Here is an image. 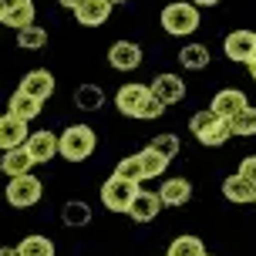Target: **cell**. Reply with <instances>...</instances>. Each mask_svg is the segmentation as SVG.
<instances>
[{"label": "cell", "mask_w": 256, "mask_h": 256, "mask_svg": "<svg viewBox=\"0 0 256 256\" xmlns=\"http://www.w3.org/2000/svg\"><path fill=\"white\" fill-rule=\"evenodd\" d=\"M246 104H250V102H246L243 91L222 88V91H216V98H212V104H209V108H212L219 118H232L236 112H240V108H246Z\"/></svg>", "instance_id": "16"}, {"label": "cell", "mask_w": 256, "mask_h": 256, "mask_svg": "<svg viewBox=\"0 0 256 256\" xmlns=\"http://www.w3.org/2000/svg\"><path fill=\"white\" fill-rule=\"evenodd\" d=\"M0 256H20V253H17V246H0Z\"/></svg>", "instance_id": "33"}, {"label": "cell", "mask_w": 256, "mask_h": 256, "mask_svg": "<svg viewBox=\"0 0 256 256\" xmlns=\"http://www.w3.org/2000/svg\"><path fill=\"white\" fill-rule=\"evenodd\" d=\"M40 192H44V186H40V179L34 176V172L14 176V179L7 182V202L17 206V209H27V206L40 202Z\"/></svg>", "instance_id": "5"}, {"label": "cell", "mask_w": 256, "mask_h": 256, "mask_svg": "<svg viewBox=\"0 0 256 256\" xmlns=\"http://www.w3.org/2000/svg\"><path fill=\"white\" fill-rule=\"evenodd\" d=\"M0 24H7V27H14V30H20V27H30L34 24V0H20L17 7H14Z\"/></svg>", "instance_id": "26"}, {"label": "cell", "mask_w": 256, "mask_h": 256, "mask_svg": "<svg viewBox=\"0 0 256 256\" xmlns=\"http://www.w3.org/2000/svg\"><path fill=\"white\" fill-rule=\"evenodd\" d=\"M0 168L7 172V176H27L30 168H34V158H30V152H27V145H17V148H7L4 152V158H0Z\"/></svg>", "instance_id": "17"}, {"label": "cell", "mask_w": 256, "mask_h": 256, "mask_svg": "<svg viewBox=\"0 0 256 256\" xmlns=\"http://www.w3.org/2000/svg\"><path fill=\"white\" fill-rule=\"evenodd\" d=\"M148 94H152L155 102L168 108V104H179L186 98V81L179 74H158L152 78V84H148Z\"/></svg>", "instance_id": "8"}, {"label": "cell", "mask_w": 256, "mask_h": 256, "mask_svg": "<svg viewBox=\"0 0 256 256\" xmlns=\"http://www.w3.org/2000/svg\"><path fill=\"white\" fill-rule=\"evenodd\" d=\"M17 4H20V0H0V20H4V17H7V14H10Z\"/></svg>", "instance_id": "32"}, {"label": "cell", "mask_w": 256, "mask_h": 256, "mask_svg": "<svg viewBox=\"0 0 256 256\" xmlns=\"http://www.w3.org/2000/svg\"><path fill=\"white\" fill-rule=\"evenodd\" d=\"M115 108L125 118H142V122H152V118H158L166 112V108L148 94V84H122L118 94H115Z\"/></svg>", "instance_id": "1"}, {"label": "cell", "mask_w": 256, "mask_h": 256, "mask_svg": "<svg viewBox=\"0 0 256 256\" xmlns=\"http://www.w3.org/2000/svg\"><path fill=\"white\" fill-rule=\"evenodd\" d=\"M20 91L30 94V98H38V102H48L54 94V74L44 71V68H34V71H27L20 78Z\"/></svg>", "instance_id": "11"}, {"label": "cell", "mask_w": 256, "mask_h": 256, "mask_svg": "<svg viewBox=\"0 0 256 256\" xmlns=\"http://www.w3.org/2000/svg\"><path fill=\"white\" fill-rule=\"evenodd\" d=\"M138 155V166H142V182L145 179H158L162 172H166V166H168V158H162V155L155 152V148H142V152H135Z\"/></svg>", "instance_id": "20"}, {"label": "cell", "mask_w": 256, "mask_h": 256, "mask_svg": "<svg viewBox=\"0 0 256 256\" xmlns=\"http://www.w3.org/2000/svg\"><path fill=\"white\" fill-rule=\"evenodd\" d=\"M179 64L186 71H202V68H209V48L206 44H186L179 51Z\"/></svg>", "instance_id": "21"}, {"label": "cell", "mask_w": 256, "mask_h": 256, "mask_svg": "<svg viewBox=\"0 0 256 256\" xmlns=\"http://www.w3.org/2000/svg\"><path fill=\"white\" fill-rule=\"evenodd\" d=\"M246 68H250V78L256 81V61H253V64H246Z\"/></svg>", "instance_id": "36"}, {"label": "cell", "mask_w": 256, "mask_h": 256, "mask_svg": "<svg viewBox=\"0 0 256 256\" xmlns=\"http://www.w3.org/2000/svg\"><path fill=\"white\" fill-rule=\"evenodd\" d=\"M222 196L236 206H250V202H256V186L250 179H243L240 172H232V176L222 179Z\"/></svg>", "instance_id": "15"}, {"label": "cell", "mask_w": 256, "mask_h": 256, "mask_svg": "<svg viewBox=\"0 0 256 256\" xmlns=\"http://www.w3.org/2000/svg\"><path fill=\"white\" fill-rule=\"evenodd\" d=\"M17 253L20 256H54V243L48 240V236H40V232H30V236L20 240Z\"/></svg>", "instance_id": "23"}, {"label": "cell", "mask_w": 256, "mask_h": 256, "mask_svg": "<svg viewBox=\"0 0 256 256\" xmlns=\"http://www.w3.org/2000/svg\"><path fill=\"white\" fill-rule=\"evenodd\" d=\"M94 128L91 125H68L58 135V155H64L68 162H84L91 152H94Z\"/></svg>", "instance_id": "2"}, {"label": "cell", "mask_w": 256, "mask_h": 256, "mask_svg": "<svg viewBox=\"0 0 256 256\" xmlns=\"http://www.w3.org/2000/svg\"><path fill=\"white\" fill-rule=\"evenodd\" d=\"M17 44H20V48H24V51H40V48H44V44H48V30H44V27H20V30H17Z\"/></svg>", "instance_id": "28"}, {"label": "cell", "mask_w": 256, "mask_h": 256, "mask_svg": "<svg viewBox=\"0 0 256 256\" xmlns=\"http://www.w3.org/2000/svg\"><path fill=\"white\" fill-rule=\"evenodd\" d=\"M40 104H44V102L30 98V94H24V91L17 88V91L10 94V104H7V108H10V115L24 118V122H34V118L40 115Z\"/></svg>", "instance_id": "19"}, {"label": "cell", "mask_w": 256, "mask_h": 256, "mask_svg": "<svg viewBox=\"0 0 256 256\" xmlns=\"http://www.w3.org/2000/svg\"><path fill=\"white\" fill-rule=\"evenodd\" d=\"M189 4H196V7H216L219 0H189Z\"/></svg>", "instance_id": "35"}, {"label": "cell", "mask_w": 256, "mask_h": 256, "mask_svg": "<svg viewBox=\"0 0 256 256\" xmlns=\"http://www.w3.org/2000/svg\"><path fill=\"white\" fill-rule=\"evenodd\" d=\"M115 176H118V179H125V182H135V186H138V182H142L138 155H125V158H122V162L115 166Z\"/></svg>", "instance_id": "30"}, {"label": "cell", "mask_w": 256, "mask_h": 256, "mask_svg": "<svg viewBox=\"0 0 256 256\" xmlns=\"http://www.w3.org/2000/svg\"><path fill=\"white\" fill-rule=\"evenodd\" d=\"M202 256H209V253H202Z\"/></svg>", "instance_id": "38"}, {"label": "cell", "mask_w": 256, "mask_h": 256, "mask_svg": "<svg viewBox=\"0 0 256 256\" xmlns=\"http://www.w3.org/2000/svg\"><path fill=\"white\" fill-rule=\"evenodd\" d=\"M74 104L81 112H98L104 104V91L98 88V84H81V88L74 91Z\"/></svg>", "instance_id": "24"}, {"label": "cell", "mask_w": 256, "mask_h": 256, "mask_svg": "<svg viewBox=\"0 0 256 256\" xmlns=\"http://www.w3.org/2000/svg\"><path fill=\"white\" fill-rule=\"evenodd\" d=\"M240 176H243V179H250L256 186V155H246L243 158V166H240Z\"/></svg>", "instance_id": "31"}, {"label": "cell", "mask_w": 256, "mask_h": 256, "mask_svg": "<svg viewBox=\"0 0 256 256\" xmlns=\"http://www.w3.org/2000/svg\"><path fill=\"white\" fill-rule=\"evenodd\" d=\"M24 145L30 152V158H34V166L54 162V155H58V135L54 132H30Z\"/></svg>", "instance_id": "10"}, {"label": "cell", "mask_w": 256, "mask_h": 256, "mask_svg": "<svg viewBox=\"0 0 256 256\" xmlns=\"http://www.w3.org/2000/svg\"><path fill=\"white\" fill-rule=\"evenodd\" d=\"M108 64L115 71H135L142 64V48L135 40H115L112 51H108Z\"/></svg>", "instance_id": "12"}, {"label": "cell", "mask_w": 256, "mask_h": 256, "mask_svg": "<svg viewBox=\"0 0 256 256\" xmlns=\"http://www.w3.org/2000/svg\"><path fill=\"white\" fill-rule=\"evenodd\" d=\"M135 192H138L135 182H125V179H118V176H112V179L102 186V202H104V209H112V212H125L128 202L135 199Z\"/></svg>", "instance_id": "7"}, {"label": "cell", "mask_w": 256, "mask_h": 256, "mask_svg": "<svg viewBox=\"0 0 256 256\" xmlns=\"http://www.w3.org/2000/svg\"><path fill=\"white\" fill-rule=\"evenodd\" d=\"M148 148H155V152L162 155V158H168V162H172V158L179 155L182 145H179V135H172V132H162V135H152Z\"/></svg>", "instance_id": "29"}, {"label": "cell", "mask_w": 256, "mask_h": 256, "mask_svg": "<svg viewBox=\"0 0 256 256\" xmlns=\"http://www.w3.org/2000/svg\"><path fill=\"white\" fill-rule=\"evenodd\" d=\"M61 219H64V226H71V230H78V226H88V222H91V206L71 199V202H64Z\"/></svg>", "instance_id": "22"}, {"label": "cell", "mask_w": 256, "mask_h": 256, "mask_svg": "<svg viewBox=\"0 0 256 256\" xmlns=\"http://www.w3.org/2000/svg\"><path fill=\"white\" fill-rule=\"evenodd\" d=\"M112 4L108 0H84V4H78L74 7V20L81 27H102L108 17H112Z\"/></svg>", "instance_id": "13"}, {"label": "cell", "mask_w": 256, "mask_h": 256, "mask_svg": "<svg viewBox=\"0 0 256 256\" xmlns=\"http://www.w3.org/2000/svg\"><path fill=\"white\" fill-rule=\"evenodd\" d=\"M206 253V246H202V240L199 236H176L172 240V246H168V256H202Z\"/></svg>", "instance_id": "27"}, {"label": "cell", "mask_w": 256, "mask_h": 256, "mask_svg": "<svg viewBox=\"0 0 256 256\" xmlns=\"http://www.w3.org/2000/svg\"><path fill=\"white\" fill-rule=\"evenodd\" d=\"M222 54L236 64H253L256 61V30H232L222 40Z\"/></svg>", "instance_id": "6"}, {"label": "cell", "mask_w": 256, "mask_h": 256, "mask_svg": "<svg viewBox=\"0 0 256 256\" xmlns=\"http://www.w3.org/2000/svg\"><path fill=\"white\" fill-rule=\"evenodd\" d=\"M58 4H61V7H68V10H74L78 4H84V0H58Z\"/></svg>", "instance_id": "34"}, {"label": "cell", "mask_w": 256, "mask_h": 256, "mask_svg": "<svg viewBox=\"0 0 256 256\" xmlns=\"http://www.w3.org/2000/svg\"><path fill=\"white\" fill-rule=\"evenodd\" d=\"M27 122L24 118H17V115H0V148L7 152V148H17V145H24L27 142Z\"/></svg>", "instance_id": "14"}, {"label": "cell", "mask_w": 256, "mask_h": 256, "mask_svg": "<svg viewBox=\"0 0 256 256\" xmlns=\"http://www.w3.org/2000/svg\"><path fill=\"white\" fill-rule=\"evenodd\" d=\"M158 209H162V199H158V192L138 189V192H135V199L128 202L125 216H132L135 222H152V219L158 216Z\"/></svg>", "instance_id": "9"}, {"label": "cell", "mask_w": 256, "mask_h": 256, "mask_svg": "<svg viewBox=\"0 0 256 256\" xmlns=\"http://www.w3.org/2000/svg\"><path fill=\"white\" fill-rule=\"evenodd\" d=\"M162 30L172 38H189L192 30H199V7L189 0H176L162 7Z\"/></svg>", "instance_id": "4"}, {"label": "cell", "mask_w": 256, "mask_h": 256, "mask_svg": "<svg viewBox=\"0 0 256 256\" xmlns=\"http://www.w3.org/2000/svg\"><path fill=\"white\" fill-rule=\"evenodd\" d=\"M192 135L202 142V145H209V148H216V145H226V142L232 138V128H230V118H219L212 108H206V112H196L189 122Z\"/></svg>", "instance_id": "3"}, {"label": "cell", "mask_w": 256, "mask_h": 256, "mask_svg": "<svg viewBox=\"0 0 256 256\" xmlns=\"http://www.w3.org/2000/svg\"><path fill=\"white\" fill-rule=\"evenodd\" d=\"M230 128H232V135H243V138L256 135V108H253V104L240 108V112L230 118Z\"/></svg>", "instance_id": "25"}, {"label": "cell", "mask_w": 256, "mask_h": 256, "mask_svg": "<svg viewBox=\"0 0 256 256\" xmlns=\"http://www.w3.org/2000/svg\"><path fill=\"white\" fill-rule=\"evenodd\" d=\"M158 199H162V206H186L192 199V182L189 179H166Z\"/></svg>", "instance_id": "18"}, {"label": "cell", "mask_w": 256, "mask_h": 256, "mask_svg": "<svg viewBox=\"0 0 256 256\" xmlns=\"http://www.w3.org/2000/svg\"><path fill=\"white\" fill-rule=\"evenodd\" d=\"M108 4H112V7H118V4H125V0H108Z\"/></svg>", "instance_id": "37"}, {"label": "cell", "mask_w": 256, "mask_h": 256, "mask_svg": "<svg viewBox=\"0 0 256 256\" xmlns=\"http://www.w3.org/2000/svg\"><path fill=\"white\" fill-rule=\"evenodd\" d=\"M166 256H168V253H166Z\"/></svg>", "instance_id": "39"}]
</instances>
